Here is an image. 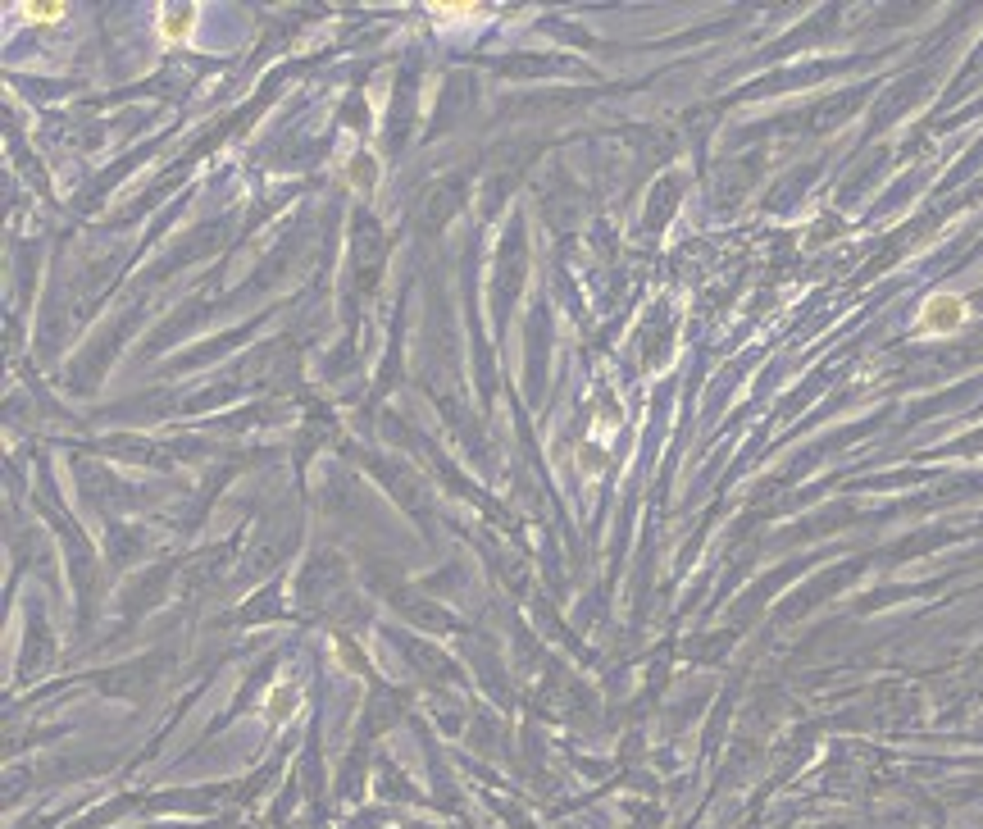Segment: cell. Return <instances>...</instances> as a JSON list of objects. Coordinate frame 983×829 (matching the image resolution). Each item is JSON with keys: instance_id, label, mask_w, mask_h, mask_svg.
I'll return each instance as SVG.
<instances>
[{"instance_id": "obj_3", "label": "cell", "mask_w": 983, "mask_h": 829, "mask_svg": "<svg viewBox=\"0 0 983 829\" xmlns=\"http://www.w3.org/2000/svg\"><path fill=\"white\" fill-rule=\"evenodd\" d=\"M23 19H64V5H23Z\"/></svg>"}, {"instance_id": "obj_1", "label": "cell", "mask_w": 983, "mask_h": 829, "mask_svg": "<svg viewBox=\"0 0 983 829\" xmlns=\"http://www.w3.org/2000/svg\"><path fill=\"white\" fill-rule=\"evenodd\" d=\"M925 319H929V328H956L961 324V301L956 297H934L925 306Z\"/></svg>"}, {"instance_id": "obj_2", "label": "cell", "mask_w": 983, "mask_h": 829, "mask_svg": "<svg viewBox=\"0 0 983 829\" xmlns=\"http://www.w3.org/2000/svg\"><path fill=\"white\" fill-rule=\"evenodd\" d=\"M196 19V10H173V14H164V37H173V41H182L187 37V23Z\"/></svg>"}]
</instances>
